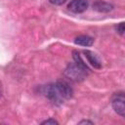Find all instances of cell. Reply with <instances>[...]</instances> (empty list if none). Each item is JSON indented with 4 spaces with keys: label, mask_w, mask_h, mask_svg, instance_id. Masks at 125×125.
Returning <instances> with one entry per match:
<instances>
[{
    "label": "cell",
    "mask_w": 125,
    "mask_h": 125,
    "mask_svg": "<svg viewBox=\"0 0 125 125\" xmlns=\"http://www.w3.org/2000/svg\"><path fill=\"white\" fill-rule=\"evenodd\" d=\"M93 9L100 13H107L113 9V6L104 1H96L93 4Z\"/></svg>",
    "instance_id": "6"
},
{
    "label": "cell",
    "mask_w": 125,
    "mask_h": 125,
    "mask_svg": "<svg viewBox=\"0 0 125 125\" xmlns=\"http://www.w3.org/2000/svg\"><path fill=\"white\" fill-rule=\"evenodd\" d=\"M88 8L87 0H71L68 4V9L73 13H83Z\"/></svg>",
    "instance_id": "4"
},
{
    "label": "cell",
    "mask_w": 125,
    "mask_h": 125,
    "mask_svg": "<svg viewBox=\"0 0 125 125\" xmlns=\"http://www.w3.org/2000/svg\"><path fill=\"white\" fill-rule=\"evenodd\" d=\"M44 94L55 104H61L64 101L62 99V97L61 96L56 84H50V85L46 86L44 89Z\"/></svg>",
    "instance_id": "2"
},
{
    "label": "cell",
    "mask_w": 125,
    "mask_h": 125,
    "mask_svg": "<svg viewBox=\"0 0 125 125\" xmlns=\"http://www.w3.org/2000/svg\"><path fill=\"white\" fill-rule=\"evenodd\" d=\"M116 29H117V32H118L119 34L123 35V33H124V22H120V23L117 25Z\"/></svg>",
    "instance_id": "10"
},
{
    "label": "cell",
    "mask_w": 125,
    "mask_h": 125,
    "mask_svg": "<svg viewBox=\"0 0 125 125\" xmlns=\"http://www.w3.org/2000/svg\"><path fill=\"white\" fill-rule=\"evenodd\" d=\"M124 102H125V98H124V95L122 93L116 94L113 97L112 101H111L112 108L114 109V111L117 114H119L122 117L125 116V104H124Z\"/></svg>",
    "instance_id": "3"
},
{
    "label": "cell",
    "mask_w": 125,
    "mask_h": 125,
    "mask_svg": "<svg viewBox=\"0 0 125 125\" xmlns=\"http://www.w3.org/2000/svg\"><path fill=\"white\" fill-rule=\"evenodd\" d=\"M61 96L62 97L63 100H67L70 99L72 96V89L71 87L64 81H58L57 83H55Z\"/></svg>",
    "instance_id": "5"
},
{
    "label": "cell",
    "mask_w": 125,
    "mask_h": 125,
    "mask_svg": "<svg viewBox=\"0 0 125 125\" xmlns=\"http://www.w3.org/2000/svg\"><path fill=\"white\" fill-rule=\"evenodd\" d=\"M49 2L53 5H62L66 2V0H49Z\"/></svg>",
    "instance_id": "11"
},
{
    "label": "cell",
    "mask_w": 125,
    "mask_h": 125,
    "mask_svg": "<svg viewBox=\"0 0 125 125\" xmlns=\"http://www.w3.org/2000/svg\"><path fill=\"white\" fill-rule=\"evenodd\" d=\"M79 124H93L92 121H88V120H82L79 122Z\"/></svg>",
    "instance_id": "12"
},
{
    "label": "cell",
    "mask_w": 125,
    "mask_h": 125,
    "mask_svg": "<svg viewBox=\"0 0 125 125\" xmlns=\"http://www.w3.org/2000/svg\"><path fill=\"white\" fill-rule=\"evenodd\" d=\"M74 43L80 46H84V47H89L92 46L94 44V39L88 35H80L77 36L74 40Z\"/></svg>",
    "instance_id": "7"
},
{
    "label": "cell",
    "mask_w": 125,
    "mask_h": 125,
    "mask_svg": "<svg viewBox=\"0 0 125 125\" xmlns=\"http://www.w3.org/2000/svg\"><path fill=\"white\" fill-rule=\"evenodd\" d=\"M89 70L90 69L88 68V66H83L77 62H72L67 65L63 73L68 79L78 82L86 78V76L89 73Z\"/></svg>",
    "instance_id": "1"
},
{
    "label": "cell",
    "mask_w": 125,
    "mask_h": 125,
    "mask_svg": "<svg viewBox=\"0 0 125 125\" xmlns=\"http://www.w3.org/2000/svg\"><path fill=\"white\" fill-rule=\"evenodd\" d=\"M2 92H3V90H2V85H1V82H0V97L2 96Z\"/></svg>",
    "instance_id": "13"
},
{
    "label": "cell",
    "mask_w": 125,
    "mask_h": 125,
    "mask_svg": "<svg viewBox=\"0 0 125 125\" xmlns=\"http://www.w3.org/2000/svg\"><path fill=\"white\" fill-rule=\"evenodd\" d=\"M84 54H85V57L87 58L88 62L95 67V68H101L102 67V64L99 61V59L97 58V56L92 53L91 51H84Z\"/></svg>",
    "instance_id": "8"
},
{
    "label": "cell",
    "mask_w": 125,
    "mask_h": 125,
    "mask_svg": "<svg viewBox=\"0 0 125 125\" xmlns=\"http://www.w3.org/2000/svg\"><path fill=\"white\" fill-rule=\"evenodd\" d=\"M42 125H44V124H51V125H58L59 123H58V121H56L55 119H52V118H50V119H47V120H45V121H43L42 123H41Z\"/></svg>",
    "instance_id": "9"
}]
</instances>
